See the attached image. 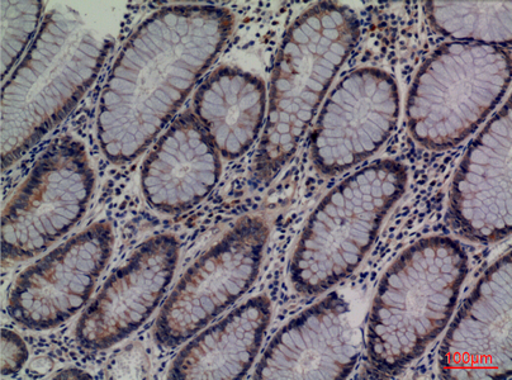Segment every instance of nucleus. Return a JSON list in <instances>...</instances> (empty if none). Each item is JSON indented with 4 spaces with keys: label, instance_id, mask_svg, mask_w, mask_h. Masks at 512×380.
I'll list each match as a JSON object with an SVG mask.
<instances>
[{
    "label": "nucleus",
    "instance_id": "obj_1",
    "mask_svg": "<svg viewBox=\"0 0 512 380\" xmlns=\"http://www.w3.org/2000/svg\"><path fill=\"white\" fill-rule=\"evenodd\" d=\"M235 16L216 6H170L128 38L99 102L98 141L111 163L140 158L172 120L234 32Z\"/></svg>",
    "mask_w": 512,
    "mask_h": 380
},
{
    "label": "nucleus",
    "instance_id": "obj_2",
    "mask_svg": "<svg viewBox=\"0 0 512 380\" xmlns=\"http://www.w3.org/2000/svg\"><path fill=\"white\" fill-rule=\"evenodd\" d=\"M109 47L77 12L65 8L46 14L2 89V170L16 164L82 101Z\"/></svg>",
    "mask_w": 512,
    "mask_h": 380
},
{
    "label": "nucleus",
    "instance_id": "obj_3",
    "mask_svg": "<svg viewBox=\"0 0 512 380\" xmlns=\"http://www.w3.org/2000/svg\"><path fill=\"white\" fill-rule=\"evenodd\" d=\"M358 38L357 14L334 2L315 4L289 26L270 79L267 121L251 170L255 182H272L296 154Z\"/></svg>",
    "mask_w": 512,
    "mask_h": 380
},
{
    "label": "nucleus",
    "instance_id": "obj_4",
    "mask_svg": "<svg viewBox=\"0 0 512 380\" xmlns=\"http://www.w3.org/2000/svg\"><path fill=\"white\" fill-rule=\"evenodd\" d=\"M467 274L466 251L444 236L417 241L393 261L368 317V356L378 373L401 372L442 334Z\"/></svg>",
    "mask_w": 512,
    "mask_h": 380
},
{
    "label": "nucleus",
    "instance_id": "obj_5",
    "mask_svg": "<svg viewBox=\"0 0 512 380\" xmlns=\"http://www.w3.org/2000/svg\"><path fill=\"white\" fill-rule=\"evenodd\" d=\"M404 164L381 160L335 187L303 228L289 277L302 296L316 297L350 277L376 241L384 220L404 196Z\"/></svg>",
    "mask_w": 512,
    "mask_h": 380
},
{
    "label": "nucleus",
    "instance_id": "obj_6",
    "mask_svg": "<svg viewBox=\"0 0 512 380\" xmlns=\"http://www.w3.org/2000/svg\"><path fill=\"white\" fill-rule=\"evenodd\" d=\"M502 45L448 42L425 61L407 95L412 139L424 149H453L480 127L511 83Z\"/></svg>",
    "mask_w": 512,
    "mask_h": 380
},
{
    "label": "nucleus",
    "instance_id": "obj_7",
    "mask_svg": "<svg viewBox=\"0 0 512 380\" xmlns=\"http://www.w3.org/2000/svg\"><path fill=\"white\" fill-rule=\"evenodd\" d=\"M96 175L83 142L64 136L52 142L4 208V264L35 258L87 212Z\"/></svg>",
    "mask_w": 512,
    "mask_h": 380
},
{
    "label": "nucleus",
    "instance_id": "obj_8",
    "mask_svg": "<svg viewBox=\"0 0 512 380\" xmlns=\"http://www.w3.org/2000/svg\"><path fill=\"white\" fill-rule=\"evenodd\" d=\"M270 235L262 216L241 218L179 280L156 321L165 348L182 345L205 329L254 284Z\"/></svg>",
    "mask_w": 512,
    "mask_h": 380
},
{
    "label": "nucleus",
    "instance_id": "obj_9",
    "mask_svg": "<svg viewBox=\"0 0 512 380\" xmlns=\"http://www.w3.org/2000/svg\"><path fill=\"white\" fill-rule=\"evenodd\" d=\"M395 78L377 68L346 75L327 98L311 135V158L326 177H335L372 158L390 139L400 118Z\"/></svg>",
    "mask_w": 512,
    "mask_h": 380
},
{
    "label": "nucleus",
    "instance_id": "obj_10",
    "mask_svg": "<svg viewBox=\"0 0 512 380\" xmlns=\"http://www.w3.org/2000/svg\"><path fill=\"white\" fill-rule=\"evenodd\" d=\"M115 234L97 222L28 266L14 283L7 310L27 330L55 329L77 315L111 259Z\"/></svg>",
    "mask_w": 512,
    "mask_h": 380
},
{
    "label": "nucleus",
    "instance_id": "obj_11",
    "mask_svg": "<svg viewBox=\"0 0 512 380\" xmlns=\"http://www.w3.org/2000/svg\"><path fill=\"white\" fill-rule=\"evenodd\" d=\"M511 111L510 99L473 141L450 187L448 222L477 244L511 235Z\"/></svg>",
    "mask_w": 512,
    "mask_h": 380
},
{
    "label": "nucleus",
    "instance_id": "obj_12",
    "mask_svg": "<svg viewBox=\"0 0 512 380\" xmlns=\"http://www.w3.org/2000/svg\"><path fill=\"white\" fill-rule=\"evenodd\" d=\"M443 379L511 377V251L483 273L439 353Z\"/></svg>",
    "mask_w": 512,
    "mask_h": 380
},
{
    "label": "nucleus",
    "instance_id": "obj_13",
    "mask_svg": "<svg viewBox=\"0 0 512 380\" xmlns=\"http://www.w3.org/2000/svg\"><path fill=\"white\" fill-rule=\"evenodd\" d=\"M178 259L179 242L173 235L142 242L80 317L75 331L79 344L104 350L139 329L168 291Z\"/></svg>",
    "mask_w": 512,
    "mask_h": 380
},
{
    "label": "nucleus",
    "instance_id": "obj_14",
    "mask_svg": "<svg viewBox=\"0 0 512 380\" xmlns=\"http://www.w3.org/2000/svg\"><path fill=\"white\" fill-rule=\"evenodd\" d=\"M349 304L338 293L317 302L278 332L255 379H345L359 358Z\"/></svg>",
    "mask_w": 512,
    "mask_h": 380
},
{
    "label": "nucleus",
    "instance_id": "obj_15",
    "mask_svg": "<svg viewBox=\"0 0 512 380\" xmlns=\"http://www.w3.org/2000/svg\"><path fill=\"white\" fill-rule=\"evenodd\" d=\"M221 155L193 111L175 118L149 152L141 170L146 202L164 215H179L208 197L221 177Z\"/></svg>",
    "mask_w": 512,
    "mask_h": 380
},
{
    "label": "nucleus",
    "instance_id": "obj_16",
    "mask_svg": "<svg viewBox=\"0 0 512 380\" xmlns=\"http://www.w3.org/2000/svg\"><path fill=\"white\" fill-rule=\"evenodd\" d=\"M267 108L264 80L235 66L213 70L193 99V113L227 160L241 158L254 145Z\"/></svg>",
    "mask_w": 512,
    "mask_h": 380
},
{
    "label": "nucleus",
    "instance_id": "obj_17",
    "mask_svg": "<svg viewBox=\"0 0 512 380\" xmlns=\"http://www.w3.org/2000/svg\"><path fill=\"white\" fill-rule=\"evenodd\" d=\"M272 318L265 296L249 299L180 351L169 379H241L253 367Z\"/></svg>",
    "mask_w": 512,
    "mask_h": 380
},
{
    "label": "nucleus",
    "instance_id": "obj_18",
    "mask_svg": "<svg viewBox=\"0 0 512 380\" xmlns=\"http://www.w3.org/2000/svg\"><path fill=\"white\" fill-rule=\"evenodd\" d=\"M431 27L458 42L502 45L511 41V2H428Z\"/></svg>",
    "mask_w": 512,
    "mask_h": 380
},
{
    "label": "nucleus",
    "instance_id": "obj_19",
    "mask_svg": "<svg viewBox=\"0 0 512 380\" xmlns=\"http://www.w3.org/2000/svg\"><path fill=\"white\" fill-rule=\"evenodd\" d=\"M44 12L42 2H2V79L20 64L39 33Z\"/></svg>",
    "mask_w": 512,
    "mask_h": 380
},
{
    "label": "nucleus",
    "instance_id": "obj_20",
    "mask_svg": "<svg viewBox=\"0 0 512 380\" xmlns=\"http://www.w3.org/2000/svg\"><path fill=\"white\" fill-rule=\"evenodd\" d=\"M28 359L25 341L11 330L2 331V375L20 373Z\"/></svg>",
    "mask_w": 512,
    "mask_h": 380
}]
</instances>
